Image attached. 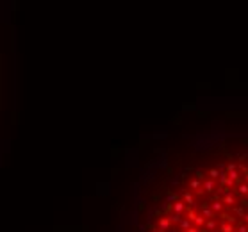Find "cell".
I'll list each match as a JSON object with an SVG mask.
<instances>
[{
  "instance_id": "1",
  "label": "cell",
  "mask_w": 248,
  "mask_h": 232,
  "mask_svg": "<svg viewBox=\"0 0 248 232\" xmlns=\"http://www.w3.org/2000/svg\"><path fill=\"white\" fill-rule=\"evenodd\" d=\"M120 232H248V150L161 161L136 186Z\"/></svg>"
}]
</instances>
